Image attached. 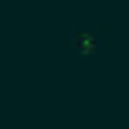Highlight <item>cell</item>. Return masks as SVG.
Here are the masks:
<instances>
[{
    "mask_svg": "<svg viewBox=\"0 0 129 129\" xmlns=\"http://www.w3.org/2000/svg\"><path fill=\"white\" fill-rule=\"evenodd\" d=\"M68 44L75 51V61L88 64V61H95L102 54V34H99V27H71L68 31Z\"/></svg>",
    "mask_w": 129,
    "mask_h": 129,
    "instance_id": "1",
    "label": "cell"
}]
</instances>
